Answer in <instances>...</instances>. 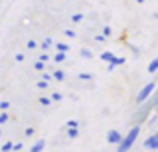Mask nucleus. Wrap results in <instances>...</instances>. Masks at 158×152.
<instances>
[{
  "instance_id": "obj_1",
  "label": "nucleus",
  "mask_w": 158,
  "mask_h": 152,
  "mask_svg": "<svg viewBox=\"0 0 158 152\" xmlns=\"http://www.w3.org/2000/svg\"><path fill=\"white\" fill-rule=\"evenodd\" d=\"M138 134H140V124H134V126H132V128L122 136V140H120V144H118V148H116V152H128L132 146H134V142L138 140Z\"/></svg>"
},
{
  "instance_id": "obj_2",
  "label": "nucleus",
  "mask_w": 158,
  "mask_h": 152,
  "mask_svg": "<svg viewBox=\"0 0 158 152\" xmlns=\"http://www.w3.org/2000/svg\"><path fill=\"white\" fill-rule=\"evenodd\" d=\"M156 90V82H148V84H144L142 88H140V92H138V96H136V104H144V102L148 100V98L152 96V92Z\"/></svg>"
},
{
  "instance_id": "obj_3",
  "label": "nucleus",
  "mask_w": 158,
  "mask_h": 152,
  "mask_svg": "<svg viewBox=\"0 0 158 152\" xmlns=\"http://www.w3.org/2000/svg\"><path fill=\"white\" fill-rule=\"evenodd\" d=\"M120 140H122V134H120L118 130H108V134H106L108 144H120Z\"/></svg>"
},
{
  "instance_id": "obj_4",
  "label": "nucleus",
  "mask_w": 158,
  "mask_h": 152,
  "mask_svg": "<svg viewBox=\"0 0 158 152\" xmlns=\"http://www.w3.org/2000/svg\"><path fill=\"white\" fill-rule=\"evenodd\" d=\"M144 148H146V150H158V138L154 136V134L144 140Z\"/></svg>"
},
{
  "instance_id": "obj_5",
  "label": "nucleus",
  "mask_w": 158,
  "mask_h": 152,
  "mask_svg": "<svg viewBox=\"0 0 158 152\" xmlns=\"http://www.w3.org/2000/svg\"><path fill=\"white\" fill-rule=\"evenodd\" d=\"M120 64H126V58H124V56H114V58L108 62V70H114L116 66H120Z\"/></svg>"
},
{
  "instance_id": "obj_6",
  "label": "nucleus",
  "mask_w": 158,
  "mask_h": 152,
  "mask_svg": "<svg viewBox=\"0 0 158 152\" xmlns=\"http://www.w3.org/2000/svg\"><path fill=\"white\" fill-rule=\"evenodd\" d=\"M44 148H46V140H44V138H40V140H36L34 144L30 146V152H42Z\"/></svg>"
},
{
  "instance_id": "obj_7",
  "label": "nucleus",
  "mask_w": 158,
  "mask_h": 152,
  "mask_svg": "<svg viewBox=\"0 0 158 152\" xmlns=\"http://www.w3.org/2000/svg\"><path fill=\"white\" fill-rule=\"evenodd\" d=\"M148 72H150V74H154V72H158V56L154 60H152L150 64H148Z\"/></svg>"
},
{
  "instance_id": "obj_8",
  "label": "nucleus",
  "mask_w": 158,
  "mask_h": 152,
  "mask_svg": "<svg viewBox=\"0 0 158 152\" xmlns=\"http://www.w3.org/2000/svg\"><path fill=\"white\" fill-rule=\"evenodd\" d=\"M52 78H54V80H58V82H62V80L66 78V74H64L62 70H54V72H52Z\"/></svg>"
},
{
  "instance_id": "obj_9",
  "label": "nucleus",
  "mask_w": 158,
  "mask_h": 152,
  "mask_svg": "<svg viewBox=\"0 0 158 152\" xmlns=\"http://www.w3.org/2000/svg\"><path fill=\"white\" fill-rule=\"evenodd\" d=\"M152 104V108H158V86H156V92H152V98H148Z\"/></svg>"
},
{
  "instance_id": "obj_10",
  "label": "nucleus",
  "mask_w": 158,
  "mask_h": 152,
  "mask_svg": "<svg viewBox=\"0 0 158 152\" xmlns=\"http://www.w3.org/2000/svg\"><path fill=\"white\" fill-rule=\"evenodd\" d=\"M100 58L104 60V62H110V60L114 58V54H112L110 50H104V52H102V54H100Z\"/></svg>"
},
{
  "instance_id": "obj_11",
  "label": "nucleus",
  "mask_w": 158,
  "mask_h": 152,
  "mask_svg": "<svg viewBox=\"0 0 158 152\" xmlns=\"http://www.w3.org/2000/svg\"><path fill=\"white\" fill-rule=\"evenodd\" d=\"M56 50H58V52H64V54H66V52L70 50V46H68V44H64V42H58V44H56Z\"/></svg>"
},
{
  "instance_id": "obj_12",
  "label": "nucleus",
  "mask_w": 158,
  "mask_h": 152,
  "mask_svg": "<svg viewBox=\"0 0 158 152\" xmlns=\"http://www.w3.org/2000/svg\"><path fill=\"white\" fill-rule=\"evenodd\" d=\"M38 102H40V104L44 106V108H46V106H50V104H52V100H50V98H46V96H40V98H38Z\"/></svg>"
},
{
  "instance_id": "obj_13",
  "label": "nucleus",
  "mask_w": 158,
  "mask_h": 152,
  "mask_svg": "<svg viewBox=\"0 0 158 152\" xmlns=\"http://www.w3.org/2000/svg\"><path fill=\"white\" fill-rule=\"evenodd\" d=\"M78 134H80L78 128H68V138H78Z\"/></svg>"
},
{
  "instance_id": "obj_14",
  "label": "nucleus",
  "mask_w": 158,
  "mask_h": 152,
  "mask_svg": "<svg viewBox=\"0 0 158 152\" xmlns=\"http://www.w3.org/2000/svg\"><path fill=\"white\" fill-rule=\"evenodd\" d=\"M80 56H82V58H86V60H88V58H92V52H90L88 48H82V50H80Z\"/></svg>"
},
{
  "instance_id": "obj_15",
  "label": "nucleus",
  "mask_w": 158,
  "mask_h": 152,
  "mask_svg": "<svg viewBox=\"0 0 158 152\" xmlns=\"http://www.w3.org/2000/svg\"><path fill=\"white\" fill-rule=\"evenodd\" d=\"M64 60H66V54H64V52H58V54L54 56V62H58V64L64 62Z\"/></svg>"
},
{
  "instance_id": "obj_16",
  "label": "nucleus",
  "mask_w": 158,
  "mask_h": 152,
  "mask_svg": "<svg viewBox=\"0 0 158 152\" xmlns=\"http://www.w3.org/2000/svg\"><path fill=\"white\" fill-rule=\"evenodd\" d=\"M66 128H80V122L78 120H68L66 122Z\"/></svg>"
},
{
  "instance_id": "obj_17",
  "label": "nucleus",
  "mask_w": 158,
  "mask_h": 152,
  "mask_svg": "<svg viewBox=\"0 0 158 152\" xmlns=\"http://www.w3.org/2000/svg\"><path fill=\"white\" fill-rule=\"evenodd\" d=\"M82 18H84V14H80V12H76V14L70 16V20H72V22H80Z\"/></svg>"
},
{
  "instance_id": "obj_18",
  "label": "nucleus",
  "mask_w": 158,
  "mask_h": 152,
  "mask_svg": "<svg viewBox=\"0 0 158 152\" xmlns=\"http://www.w3.org/2000/svg\"><path fill=\"white\" fill-rule=\"evenodd\" d=\"M102 36H104V38L112 36V28H110V26H104V28H102Z\"/></svg>"
},
{
  "instance_id": "obj_19",
  "label": "nucleus",
  "mask_w": 158,
  "mask_h": 152,
  "mask_svg": "<svg viewBox=\"0 0 158 152\" xmlns=\"http://www.w3.org/2000/svg\"><path fill=\"white\" fill-rule=\"evenodd\" d=\"M50 44H52V40H50V38H46L42 44H40V48H42V50H48V48H50Z\"/></svg>"
},
{
  "instance_id": "obj_20",
  "label": "nucleus",
  "mask_w": 158,
  "mask_h": 152,
  "mask_svg": "<svg viewBox=\"0 0 158 152\" xmlns=\"http://www.w3.org/2000/svg\"><path fill=\"white\" fill-rule=\"evenodd\" d=\"M78 78H80V80H92V74H88V72H80Z\"/></svg>"
},
{
  "instance_id": "obj_21",
  "label": "nucleus",
  "mask_w": 158,
  "mask_h": 152,
  "mask_svg": "<svg viewBox=\"0 0 158 152\" xmlns=\"http://www.w3.org/2000/svg\"><path fill=\"white\" fill-rule=\"evenodd\" d=\"M50 100H52V102H60V100H62V94H60V92H54L52 96H50Z\"/></svg>"
},
{
  "instance_id": "obj_22",
  "label": "nucleus",
  "mask_w": 158,
  "mask_h": 152,
  "mask_svg": "<svg viewBox=\"0 0 158 152\" xmlns=\"http://www.w3.org/2000/svg\"><path fill=\"white\" fill-rule=\"evenodd\" d=\"M34 68H36L38 72H42V70H44V62H40V60H36V62H34Z\"/></svg>"
},
{
  "instance_id": "obj_23",
  "label": "nucleus",
  "mask_w": 158,
  "mask_h": 152,
  "mask_svg": "<svg viewBox=\"0 0 158 152\" xmlns=\"http://www.w3.org/2000/svg\"><path fill=\"white\" fill-rule=\"evenodd\" d=\"M12 150V142H4L2 144V152H10Z\"/></svg>"
},
{
  "instance_id": "obj_24",
  "label": "nucleus",
  "mask_w": 158,
  "mask_h": 152,
  "mask_svg": "<svg viewBox=\"0 0 158 152\" xmlns=\"http://www.w3.org/2000/svg\"><path fill=\"white\" fill-rule=\"evenodd\" d=\"M8 108H10V102H8V100H2V102H0V110H8Z\"/></svg>"
},
{
  "instance_id": "obj_25",
  "label": "nucleus",
  "mask_w": 158,
  "mask_h": 152,
  "mask_svg": "<svg viewBox=\"0 0 158 152\" xmlns=\"http://www.w3.org/2000/svg\"><path fill=\"white\" fill-rule=\"evenodd\" d=\"M36 86H38V88H44V90H46V88H48V82H46V80H38V82H36Z\"/></svg>"
},
{
  "instance_id": "obj_26",
  "label": "nucleus",
  "mask_w": 158,
  "mask_h": 152,
  "mask_svg": "<svg viewBox=\"0 0 158 152\" xmlns=\"http://www.w3.org/2000/svg\"><path fill=\"white\" fill-rule=\"evenodd\" d=\"M22 142H16V144H12V150H14V152H20V150H22Z\"/></svg>"
},
{
  "instance_id": "obj_27",
  "label": "nucleus",
  "mask_w": 158,
  "mask_h": 152,
  "mask_svg": "<svg viewBox=\"0 0 158 152\" xmlns=\"http://www.w3.org/2000/svg\"><path fill=\"white\" fill-rule=\"evenodd\" d=\"M64 34L68 36V38H76V32L74 30H64Z\"/></svg>"
},
{
  "instance_id": "obj_28",
  "label": "nucleus",
  "mask_w": 158,
  "mask_h": 152,
  "mask_svg": "<svg viewBox=\"0 0 158 152\" xmlns=\"http://www.w3.org/2000/svg\"><path fill=\"white\" fill-rule=\"evenodd\" d=\"M14 60H16V62H24V54H22V52H18V54L14 56Z\"/></svg>"
},
{
  "instance_id": "obj_29",
  "label": "nucleus",
  "mask_w": 158,
  "mask_h": 152,
  "mask_svg": "<svg viewBox=\"0 0 158 152\" xmlns=\"http://www.w3.org/2000/svg\"><path fill=\"white\" fill-rule=\"evenodd\" d=\"M6 120H8V112H2L0 114V124H4Z\"/></svg>"
},
{
  "instance_id": "obj_30",
  "label": "nucleus",
  "mask_w": 158,
  "mask_h": 152,
  "mask_svg": "<svg viewBox=\"0 0 158 152\" xmlns=\"http://www.w3.org/2000/svg\"><path fill=\"white\" fill-rule=\"evenodd\" d=\"M34 132H36L34 128H26V130H24V134H26V136H34Z\"/></svg>"
},
{
  "instance_id": "obj_31",
  "label": "nucleus",
  "mask_w": 158,
  "mask_h": 152,
  "mask_svg": "<svg viewBox=\"0 0 158 152\" xmlns=\"http://www.w3.org/2000/svg\"><path fill=\"white\" fill-rule=\"evenodd\" d=\"M40 62H46V60H48V54H46V52H42V54H40Z\"/></svg>"
},
{
  "instance_id": "obj_32",
  "label": "nucleus",
  "mask_w": 158,
  "mask_h": 152,
  "mask_svg": "<svg viewBox=\"0 0 158 152\" xmlns=\"http://www.w3.org/2000/svg\"><path fill=\"white\" fill-rule=\"evenodd\" d=\"M26 48H36V42H34V40H28V44H26Z\"/></svg>"
},
{
  "instance_id": "obj_33",
  "label": "nucleus",
  "mask_w": 158,
  "mask_h": 152,
  "mask_svg": "<svg viewBox=\"0 0 158 152\" xmlns=\"http://www.w3.org/2000/svg\"><path fill=\"white\" fill-rule=\"evenodd\" d=\"M94 40H96V42H102V40H104V36H102V34H96V36H94Z\"/></svg>"
},
{
  "instance_id": "obj_34",
  "label": "nucleus",
  "mask_w": 158,
  "mask_h": 152,
  "mask_svg": "<svg viewBox=\"0 0 158 152\" xmlns=\"http://www.w3.org/2000/svg\"><path fill=\"white\" fill-rule=\"evenodd\" d=\"M42 80H46V82H48V80H52V74H44V76H42Z\"/></svg>"
},
{
  "instance_id": "obj_35",
  "label": "nucleus",
  "mask_w": 158,
  "mask_h": 152,
  "mask_svg": "<svg viewBox=\"0 0 158 152\" xmlns=\"http://www.w3.org/2000/svg\"><path fill=\"white\" fill-rule=\"evenodd\" d=\"M152 16H154V18H156V20H158V12H154V14H152Z\"/></svg>"
},
{
  "instance_id": "obj_36",
  "label": "nucleus",
  "mask_w": 158,
  "mask_h": 152,
  "mask_svg": "<svg viewBox=\"0 0 158 152\" xmlns=\"http://www.w3.org/2000/svg\"><path fill=\"white\" fill-rule=\"evenodd\" d=\"M136 2H138V4H142V2H146V0H136Z\"/></svg>"
},
{
  "instance_id": "obj_37",
  "label": "nucleus",
  "mask_w": 158,
  "mask_h": 152,
  "mask_svg": "<svg viewBox=\"0 0 158 152\" xmlns=\"http://www.w3.org/2000/svg\"><path fill=\"white\" fill-rule=\"evenodd\" d=\"M154 136H156V138H158V130H156V134H154Z\"/></svg>"
},
{
  "instance_id": "obj_38",
  "label": "nucleus",
  "mask_w": 158,
  "mask_h": 152,
  "mask_svg": "<svg viewBox=\"0 0 158 152\" xmlns=\"http://www.w3.org/2000/svg\"><path fill=\"white\" fill-rule=\"evenodd\" d=\"M0 136H2V130H0Z\"/></svg>"
}]
</instances>
